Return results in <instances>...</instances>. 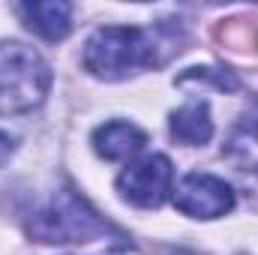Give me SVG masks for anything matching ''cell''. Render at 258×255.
Masks as SVG:
<instances>
[{
    "label": "cell",
    "mask_w": 258,
    "mask_h": 255,
    "mask_svg": "<svg viewBox=\"0 0 258 255\" xmlns=\"http://www.w3.org/2000/svg\"><path fill=\"white\" fill-rule=\"evenodd\" d=\"M162 42L144 27H99L87 45L81 63L93 78L102 81H123L129 75L159 66Z\"/></svg>",
    "instance_id": "1"
},
{
    "label": "cell",
    "mask_w": 258,
    "mask_h": 255,
    "mask_svg": "<svg viewBox=\"0 0 258 255\" xmlns=\"http://www.w3.org/2000/svg\"><path fill=\"white\" fill-rule=\"evenodd\" d=\"M51 66L21 42H0V114H27L45 102Z\"/></svg>",
    "instance_id": "2"
},
{
    "label": "cell",
    "mask_w": 258,
    "mask_h": 255,
    "mask_svg": "<svg viewBox=\"0 0 258 255\" xmlns=\"http://www.w3.org/2000/svg\"><path fill=\"white\" fill-rule=\"evenodd\" d=\"M108 231L111 225L72 189L54 192V198L27 222V234L39 243H87Z\"/></svg>",
    "instance_id": "3"
},
{
    "label": "cell",
    "mask_w": 258,
    "mask_h": 255,
    "mask_svg": "<svg viewBox=\"0 0 258 255\" xmlns=\"http://www.w3.org/2000/svg\"><path fill=\"white\" fill-rule=\"evenodd\" d=\"M174 186V165L162 153H147L135 162H129L117 177L120 198L135 207H159L171 195Z\"/></svg>",
    "instance_id": "4"
},
{
    "label": "cell",
    "mask_w": 258,
    "mask_h": 255,
    "mask_svg": "<svg viewBox=\"0 0 258 255\" xmlns=\"http://www.w3.org/2000/svg\"><path fill=\"white\" fill-rule=\"evenodd\" d=\"M174 207L192 219H216L234 210V189L216 174L192 171L177 183Z\"/></svg>",
    "instance_id": "5"
},
{
    "label": "cell",
    "mask_w": 258,
    "mask_h": 255,
    "mask_svg": "<svg viewBox=\"0 0 258 255\" xmlns=\"http://www.w3.org/2000/svg\"><path fill=\"white\" fill-rule=\"evenodd\" d=\"M18 15L21 21L39 33L42 39L48 42H57L66 39L69 30H72V6L63 0H45V3H21L18 6Z\"/></svg>",
    "instance_id": "6"
},
{
    "label": "cell",
    "mask_w": 258,
    "mask_h": 255,
    "mask_svg": "<svg viewBox=\"0 0 258 255\" xmlns=\"http://www.w3.org/2000/svg\"><path fill=\"white\" fill-rule=\"evenodd\" d=\"M144 144H147V132L129 120H111V123L96 126V132H93V150L111 162L141 153Z\"/></svg>",
    "instance_id": "7"
},
{
    "label": "cell",
    "mask_w": 258,
    "mask_h": 255,
    "mask_svg": "<svg viewBox=\"0 0 258 255\" xmlns=\"http://www.w3.org/2000/svg\"><path fill=\"white\" fill-rule=\"evenodd\" d=\"M171 138L186 144V147H198V144H207L213 138V117H210V105L204 99H192L186 105H180L171 120Z\"/></svg>",
    "instance_id": "8"
},
{
    "label": "cell",
    "mask_w": 258,
    "mask_h": 255,
    "mask_svg": "<svg viewBox=\"0 0 258 255\" xmlns=\"http://www.w3.org/2000/svg\"><path fill=\"white\" fill-rule=\"evenodd\" d=\"M15 147H18V138H15V135H9L6 129H0V165H6V162H9V156L15 153Z\"/></svg>",
    "instance_id": "9"
}]
</instances>
